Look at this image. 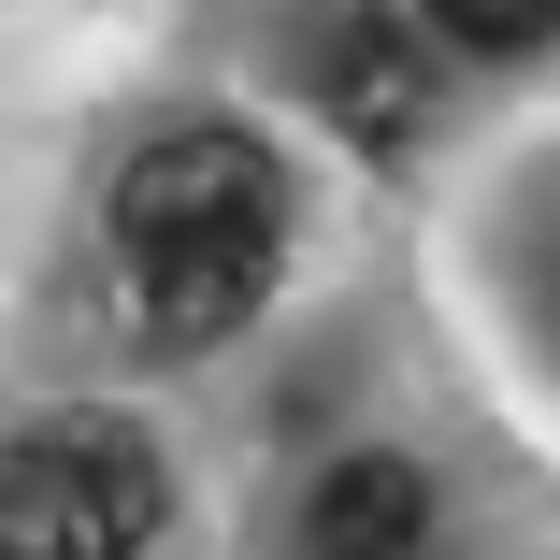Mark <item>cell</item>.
<instances>
[{"label": "cell", "mask_w": 560, "mask_h": 560, "mask_svg": "<svg viewBox=\"0 0 560 560\" xmlns=\"http://www.w3.org/2000/svg\"><path fill=\"white\" fill-rule=\"evenodd\" d=\"M101 231H116V288L144 316V346H231V330L273 302V245H288V173L273 144L215 130V116H173L116 159V201H101Z\"/></svg>", "instance_id": "obj_1"}, {"label": "cell", "mask_w": 560, "mask_h": 560, "mask_svg": "<svg viewBox=\"0 0 560 560\" xmlns=\"http://www.w3.org/2000/svg\"><path fill=\"white\" fill-rule=\"evenodd\" d=\"M173 532V475L130 417H44L0 445V560H144Z\"/></svg>", "instance_id": "obj_2"}, {"label": "cell", "mask_w": 560, "mask_h": 560, "mask_svg": "<svg viewBox=\"0 0 560 560\" xmlns=\"http://www.w3.org/2000/svg\"><path fill=\"white\" fill-rule=\"evenodd\" d=\"M316 86H330V116H346L360 144L431 130V44H417L402 15H346V30H330V58H316Z\"/></svg>", "instance_id": "obj_3"}, {"label": "cell", "mask_w": 560, "mask_h": 560, "mask_svg": "<svg viewBox=\"0 0 560 560\" xmlns=\"http://www.w3.org/2000/svg\"><path fill=\"white\" fill-rule=\"evenodd\" d=\"M302 532L346 560V546H417L431 532V475L417 460H330L316 475V503H302Z\"/></svg>", "instance_id": "obj_4"}, {"label": "cell", "mask_w": 560, "mask_h": 560, "mask_svg": "<svg viewBox=\"0 0 560 560\" xmlns=\"http://www.w3.org/2000/svg\"><path fill=\"white\" fill-rule=\"evenodd\" d=\"M417 15L460 44V58H532V44L560 30V0H417Z\"/></svg>", "instance_id": "obj_5"}]
</instances>
